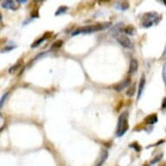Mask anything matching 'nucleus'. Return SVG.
Instances as JSON below:
<instances>
[{"label":"nucleus","mask_w":166,"mask_h":166,"mask_svg":"<svg viewBox=\"0 0 166 166\" xmlns=\"http://www.w3.org/2000/svg\"><path fill=\"white\" fill-rule=\"evenodd\" d=\"M137 69H138V62H137V60L135 59V58H132V59L130 60V68L128 73H129L130 75L135 73L136 71H137Z\"/></svg>","instance_id":"nucleus-9"},{"label":"nucleus","mask_w":166,"mask_h":166,"mask_svg":"<svg viewBox=\"0 0 166 166\" xmlns=\"http://www.w3.org/2000/svg\"><path fill=\"white\" fill-rule=\"evenodd\" d=\"M163 156H164L163 154H160V155H158L157 157H155L154 159H152V160H151V161H150V164H157V162H159L160 160L163 158Z\"/></svg>","instance_id":"nucleus-19"},{"label":"nucleus","mask_w":166,"mask_h":166,"mask_svg":"<svg viewBox=\"0 0 166 166\" xmlns=\"http://www.w3.org/2000/svg\"><path fill=\"white\" fill-rule=\"evenodd\" d=\"M116 9L117 10H120V11H126L128 8H129V3L124 1V2H120V3H117L115 6Z\"/></svg>","instance_id":"nucleus-12"},{"label":"nucleus","mask_w":166,"mask_h":166,"mask_svg":"<svg viewBox=\"0 0 166 166\" xmlns=\"http://www.w3.org/2000/svg\"><path fill=\"white\" fill-rule=\"evenodd\" d=\"M67 6H64V5H61L60 7H58V9L57 10V12H55V16H60V15H63L64 13L68 11Z\"/></svg>","instance_id":"nucleus-13"},{"label":"nucleus","mask_w":166,"mask_h":166,"mask_svg":"<svg viewBox=\"0 0 166 166\" xmlns=\"http://www.w3.org/2000/svg\"><path fill=\"white\" fill-rule=\"evenodd\" d=\"M18 3H27V1L25 0H19V1H17Z\"/></svg>","instance_id":"nucleus-26"},{"label":"nucleus","mask_w":166,"mask_h":166,"mask_svg":"<svg viewBox=\"0 0 166 166\" xmlns=\"http://www.w3.org/2000/svg\"><path fill=\"white\" fill-rule=\"evenodd\" d=\"M160 166H166V164H161Z\"/></svg>","instance_id":"nucleus-27"},{"label":"nucleus","mask_w":166,"mask_h":166,"mask_svg":"<svg viewBox=\"0 0 166 166\" xmlns=\"http://www.w3.org/2000/svg\"><path fill=\"white\" fill-rule=\"evenodd\" d=\"M163 3H164V5H166V0H165V1H164Z\"/></svg>","instance_id":"nucleus-28"},{"label":"nucleus","mask_w":166,"mask_h":166,"mask_svg":"<svg viewBox=\"0 0 166 166\" xmlns=\"http://www.w3.org/2000/svg\"><path fill=\"white\" fill-rule=\"evenodd\" d=\"M144 166H150V165H149V164H144Z\"/></svg>","instance_id":"nucleus-29"},{"label":"nucleus","mask_w":166,"mask_h":166,"mask_svg":"<svg viewBox=\"0 0 166 166\" xmlns=\"http://www.w3.org/2000/svg\"><path fill=\"white\" fill-rule=\"evenodd\" d=\"M162 75H163V80L166 85V62L163 65V71H162Z\"/></svg>","instance_id":"nucleus-20"},{"label":"nucleus","mask_w":166,"mask_h":166,"mask_svg":"<svg viewBox=\"0 0 166 166\" xmlns=\"http://www.w3.org/2000/svg\"><path fill=\"white\" fill-rule=\"evenodd\" d=\"M130 148H132V149H134L135 150V151L137 152H140L142 150V146L137 143V142H134V143H132V144H130L129 145Z\"/></svg>","instance_id":"nucleus-14"},{"label":"nucleus","mask_w":166,"mask_h":166,"mask_svg":"<svg viewBox=\"0 0 166 166\" xmlns=\"http://www.w3.org/2000/svg\"><path fill=\"white\" fill-rule=\"evenodd\" d=\"M107 158H108V151L104 150L102 151V153H101V157H100V159H99V163H98L95 166H102L103 165V164L106 161Z\"/></svg>","instance_id":"nucleus-11"},{"label":"nucleus","mask_w":166,"mask_h":166,"mask_svg":"<svg viewBox=\"0 0 166 166\" xmlns=\"http://www.w3.org/2000/svg\"><path fill=\"white\" fill-rule=\"evenodd\" d=\"M21 64H22V60H19L17 64H15L13 66L11 67V69L9 70V72H10V73H12V72H14V71H15L18 68H19V66L21 65Z\"/></svg>","instance_id":"nucleus-17"},{"label":"nucleus","mask_w":166,"mask_h":166,"mask_svg":"<svg viewBox=\"0 0 166 166\" xmlns=\"http://www.w3.org/2000/svg\"><path fill=\"white\" fill-rule=\"evenodd\" d=\"M46 39V37L45 36H43V37H42L41 38H39V39H37V41H35L34 43H32L31 45V48H37V46H39V44H41V43H43V41Z\"/></svg>","instance_id":"nucleus-15"},{"label":"nucleus","mask_w":166,"mask_h":166,"mask_svg":"<svg viewBox=\"0 0 166 166\" xmlns=\"http://www.w3.org/2000/svg\"><path fill=\"white\" fill-rule=\"evenodd\" d=\"M163 143H164V140H160L159 142H157V143H156V144H151V145H149L147 148H150V147H155V146H157V145H159L160 144H163Z\"/></svg>","instance_id":"nucleus-23"},{"label":"nucleus","mask_w":166,"mask_h":166,"mask_svg":"<svg viewBox=\"0 0 166 166\" xmlns=\"http://www.w3.org/2000/svg\"><path fill=\"white\" fill-rule=\"evenodd\" d=\"M157 120H158L157 115L156 113H153V114L148 115L147 117L144 119V122L145 124H148V125H153L154 123H156L157 122Z\"/></svg>","instance_id":"nucleus-8"},{"label":"nucleus","mask_w":166,"mask_h":166,"mask_svg":"<svg viewBox=\"0 0 166 166\" xmlns=\"http://www.w3.org/2000/svg\"><path fill=\"white\" fill-rule=\"evenodd\" d=\"M136 92V85L134 84L132 86L130 87V89L126 92V95L128 96V97H133L134 96V94Z\"/></svg>","instance_id":"nucleus-16"},{"label":"nucleus","mask_w":166,"mask_h":166,"mask_svg":"<svg viewBox=\"0 0 166 166\" xmlns=\"http://www.w3.org/2000/svg\"><path fill=\"white\" fill-rule=\"evenodd\" d=\"M63 43H64L63 40H57V41H56L55 43H52V48H53V49H54V48H55V49H58V48L62 47Z\"/></svg>","instance_id":"nucleus-18"},{"label":"nucleus","mask_w":166,"mask_h":166,"mask_svg":"<svg viewBox=\"0 0 166 166\" xmlns=\"http://www.w3.org/2000/svg\"><path fill=\"white\" fill-rule=\"evenodd\" d=\"M130 82H131L130 78H127L126 79H124L122 82H120L119 84H117V85H115L114 86V90L118 92H120L123 91V89H125V88H127V87L129 86L130 85Z\"/></svg>","instance_id":"nucleus-5"},{"label":"nucleus","mask_w":166,"mask_h":166,"mask_svg":"<svg viewBox=\"0 0 166 166\" xmlns=\"http://www.w3.org/2000/svg\"><path fill=\"white\" fill-rule=\"evenodd\" d=\"M8 95H9V92H6L5 94H4V95L2 96V98H1V104H0L1 107H3V105H4V104H5V101L6 100Z\"/></svg>","instance_id":"nucleus-22"},{"label":"nucleus","mask_w":166,"mask_h":166,"mask_svg":"<svg viewBox=\"0 0 166 166\" xmlns=\"http://www.w3.org/2000/svg\"><path fill=\"white\" fill-rule=\"evenodd\" d=\"M116 38H117V42L120 43L123 48H126V49L132 48V43H131V41L130 40V38L126 35L118 33L116 36Z\"/></svg>","instance_id":"nucleus-4"},{"label":"nucleus","mask_w":166,"mask_h":166,"mask_svg":"<svg viewBox=\"0 0 166 166\" xmlns=\"http://www.w3.org/2000/svg\"><path fill=\"white\" fill-rule=\"evenodd\" d=\"M1 6L2 8L9 9V10H17L18 9V5H16V1H12V0L2 1Z\"/></svg>","instance_id":"nucleus-6"},{"label":"nucleus","mask_w":166,"mask_h":166,"mask_svg":"<svg viewBox=\"0 0 166 166\" xmlns=\"http://www.w3.org/2000/svg\"><path fill=\"white\" fill-rule=\"evenodd\" d=\"M123 33H125L126 35H130V36H134L136 33V29L134 28L133 25H128L125 28H123Z\"/></svg>","instance_id":"nucleus-10"},{"label":"nucleus","mask_w":166,"mask_h":166,"mask_svg":"<svg viewBox=\"0 0 166 166\" xmlns=\"http://www.w3.org/2000/svg\"><path fill=\"white\" fill-rule=\"evenodd\" d=\"M111 22H105V23H100V24H97V25H87L85 27H82V28H78L77 29L76 31H74L71 33V36H77L78 34L81 33H92L95 31H104L105 29H108L111 26Z\"/></svg>","instance_id":"nucleus-1"},{"label":"nucleus","mask_w":166,"mask_h":166,"mask_svg":"<svg viewBox=\"0 0 166 166\" xmlns=\"http://www.w3.org/2000/svg\"><path fill=\"white\" fill-rule=\"evenodd\" d=\"M162 109L163 110H165L166 109V97L163 99V102H162Z\"/></svg>","instance_id":"nucleus-25"},{"label":"nucleus","mask_w":166,"mask_h":166,"mask_svg":"<svg viewBox=\"0 0 166 166\" xmlns=\"http://www.w3.org/2000/svg\"><path fill=\"white\" fill-rule=\"evenodd\" d=\"M35 18H38L37 10V11H34V12H32V13H31V19H35Z\"/></svg>","instance_id":"nucleus-24"},{"label":"nucleus","mask_w":166,"mask_h":166,"mask_svg":"<svg viewBox=\"0 0 166 166\" xmlns=\"http://www.w3.org/2000/svg\"><path fill=\"white\" fill-rule=\"evenodd\" d=\"M159 22V16L155 12L144 13L142 17L141 25L144 28H150Z\"/></svg>","instance_id":"nucleus-3"},{"label":"nucleus","mask_w":166,"mask_h":166,"mask_svg":"<svg viewBox=\"0 0 166 166\" xmlns=\"http://www.w3.org/2000/svg\"><path fill=\"white\" fill-rule=\"evenodd\" d=\"M15 48H17V46H16V45H10V46H6V47H5V49H3L2 50H1V52H2V53H4V52H7V51H10V50L15 49Z\"/></svg>","instance_id":"nucleus-21"},{"label":"nucleus","mask_w":166,"mask_h":166,"mask_svg":"<svg viewBox=\"0 0 166 166\" xmlns=\"http://www.w3.org/2000/svg\"><path fill=\"white\" fill-rule=\"evenodd\" d=\"M128 119H129V112L128 111H123L118 117L117 131H116V134L118 137H121L122 136L124 135L126 133V131L129 130Z\"/></svg>","instance_id":"nucleus-2"},{"label":"nucleus","mask_w":166,"mask_h":166,"mask_svg":"<svg viewBox=\"0 0 166 166\" xmlns=\"http://www.w3.org/2000/svg\"><path fill=\"white\" fill-rule=\"evenodd\" d=\"M144 86H145V76H144V74H143L141 78L139 80L138 88H137V99H139L141 98L143 92L144 90Z\"/></svg>","instance_id":"nucleus-7"}]
</instances>
